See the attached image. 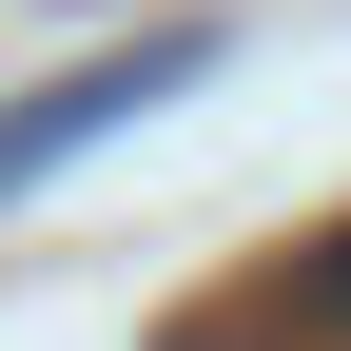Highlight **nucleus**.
<instances>
[{
  "label": "nucleus",
  "instance_id": "1",
  "mask_svg": "<svg viewBox=\"0 0 351 351\" xmlns=\"http://www.w3.org/2000/svg\"><path fill=\"white\" fill-rule=\"evenodd\" d=\"M215 59H234V20H156V39H98V59H59L39 98H0V195H39L59 156H98L117 117H156V98H195Z\"/></svg>",
  "mask_w": 351,
  "mask_h": 351
},
{
  "label": "nucleus",
  "instance_id": "2",
  "mask_svg": "<svg viewBox=\"0 0 351 351\" xmlns=\"http://www.w3.org/2000/svg\"><path fill=\"white\" fill-rule=\"evenodd\" d=\"M293 313H313V332H351V234H313V254H293Z\"/></svg>",
  "mask_w": 351,
  "mask_h": 351
}]
</instances>
